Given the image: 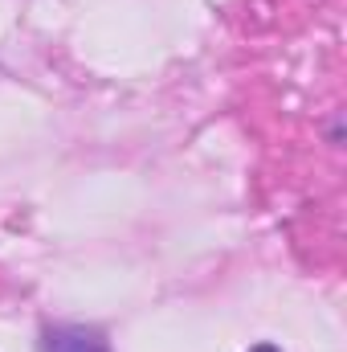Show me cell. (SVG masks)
<instances>
[{
    "label": "cell",
    "mask_w": 347,
    "mask_h": 352,
    "mask_svg": "<svg viewBox=\"0 0 347 352\" xmlns=\"http://www.w3.org/2000/svg\"><path fill=\"white\" fill-rule=\"evenodd\" d=\"M254 352H278V349H274V344H258Z\"/></svg>",
    "instance_id": "cell-2"
},
{
    "label": "cell",
    "mask_w": 347,
    "mask_h": 352,
    "mask_svg": "<svg viewBox=\"0 0 347 352\" xmlns=\"http://www.w3.org/2000/svg\"><path fill=\"white\" fill-rule=\"evenodd\" d=\"M41 352H110L106 336L86 324H53L41 332Z\"/></svg>",
    "instance_id": "cell-1"
}]
</instances>
